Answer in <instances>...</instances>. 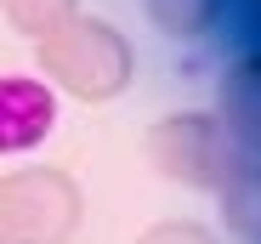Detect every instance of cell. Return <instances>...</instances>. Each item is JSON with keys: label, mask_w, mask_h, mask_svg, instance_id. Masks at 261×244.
Listing matches in <instances>:
<instances>
[{"label": "cell", "mask_w": 261, "mask_h": 244, "mask_svg": "<svg viewBox=\"0 0 261 244\" xmlns=\"http://www.w3.org/2000/svg\"><path fill=\"white\" fill-rule=\"evenodd\" d=\"M57 125V91L34 74H0V153H29Z\"/></svg>", "instance_id": "cell-1"}, {"label": "cell", "mask_w": 261, "mask_h": 244, "mask_svg": "<svg viewBox=\"0 0 261 244\" xmlns=\"http://www.w3.org/2000/svg\"><path fill=\"white\" fill-rule=\"evenodd\" d=\"M222 114H227L233 137H239L250 153H261V86H255L250 57H239V63L227 68V86H222Z\"/></svg>", "instance_id": "cell-2"}, {"label": "cell", "mask_w": 261, "mask_h": 244, "mask_svg": "<svg viewBox=\"0 0 261 244\" xmlns=\"http://www.w3.org/2000/svg\"><path fill=\"white\" fill-rule=\"evenodd\" d=\"M233 233L244 244H261V165L233 176Z\"/></svg>", "instance_id": "cell-3"}]
</instances>
